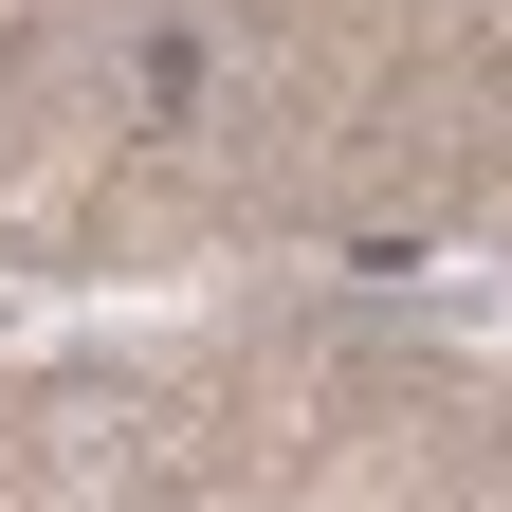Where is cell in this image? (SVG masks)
<instances>
[{"mask_svg": "<svg viewBox=\"0 0 512 512\" xmlns=\"http://www.w3.org/2000/svg\"><path fill=\"white\" fill-rule=\"evenodd\" d=\"M238 311V275H0V366L55 348H202Z\"/></svg>", "mask_w": 512, "mask_h": 512, "instance_id": "6da1fadb", "label": "cell"}, {"mask_svg": "<svg viewBox=\"0 0 512 512\" xmlns=\"http://www.w3.org/2000/svg\"><path fill=\"white\" fill-rule=\"evenodd\" d=\"M421 311H439V330H458V348H494V256L458 238V256H439V275H421Z\"/></svg>", "mask_w": 512, "mask_h": 512, "instance_id": "7a4b0ae2", "label": "cell"}]
</instances>
